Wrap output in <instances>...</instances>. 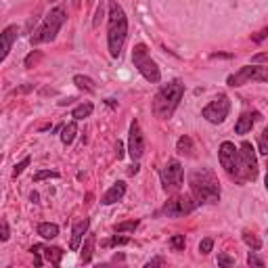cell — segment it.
Returning <instances> with one entry per match:
<instances>
[{"label":"cell","mask_w":268,"mask_h":268,"mask_svg":"<svg viewBox=\"0 0 268 268\" xmlns=\"http://www.w3.org/2000/svg\"><path fill=\"white\" fill-rule=\"evenodd\" d=\"M128 38V17L124 13L118 0H109V15H107V44L109 55L118 59L124 51V44Z\"/></svg>","instance_id":"6da1fadb"},{"label":"cell","mask_w":268,"mask_h":268,"mask_svg":"<svg viewBox=\"0 0 268 268\" xmlns=\"http://www.w3.org/2000/svg\"><path fill=\"white\" fill-rule=\"evenodd\" d=\"M182 95H184L182 80H178V78L172 80V82L164 84L157 90V95L153 97V103H151V111H153V115L159 120H170L174 111L178 109Z\"/></svg>","instance_id":"7a4b0ae2"},{"label":"cell","mask_w":268,"mask_h":268,"mask_svg":"<svg viewBox=\"0 0 268 268\" xmlns=\"http://www.w3.org/2000/svg\"><path fill=\"white\" fill-rule=\"evenodd\" d=\"M189 186L191 195L197 199V203H218L220 201V182L216 178V174L207 168H201L193 172L189 176Z\"/></svg>","instance_id":"3957f363"},{"label":"cell","mask_w":268,"mask_h":268,"mask_svg":"<svg viewBox=\"0 0 268 268\" xmlns=\"http://www.w3.org/2000/svg\"><path fill=\"white\" fill-rule=\"evenodd\" d=\"M65 21H67V13H65V9L61 5L51 9V13L42 19V23H40L36 30H34V34L30 36V42L32 44L53 42L57 38V34H59V30L63 28Z\"/></svg>","instance_id":"277c9868"},{"label":"cell","mask_w":268,"mask_h":268,"mask_svg":"<svg viewBox=\"0 0 268 268\" xmlns=\"http://www.w3.org/2000/svg\"><path fill=\"white\" fill-rule=\"evenodd\" d=\"M218 159H220V166L224 168V172L232 180L237 182H247L245 180V172H243V164H241V153L239 149L235 147V143L224 141L218 149Z\"/></svg>","instance_id":"5b68a950"},{"label":"cell","mask_w":268,"mask_h":268,"mask_svg":"<svg viewBox=\"0 0 268 268\" xmlns=\"http://www.w3.org/2000/svg\"><path fill=\"white\" fill-rule=\"evenodd\" d=\"M132 63L134 67L138 69V74H141L147 82L151 84H157L159 80H161V72H159V67L157 63L151 59V55H149V49L145 44H136L134 46V51H132Z\"/></svg>","instance_id":"8992f818"},{"label":"cell","mask_w":268,"mask_h":268,"mask_svg":"<svg viewBox=\"0 0 268 268\" xmlns=\"http://www.w3.org/2000/svg\"><path fill=\"white\" fill-rule=\"evenodd\" d=\"M249 82H268V65H260V63L245 65V67H241L239 72L230 74L226 80V84L232 88H239Z\"/></svg>","instance_id":"52a82bcc"},{"label":"cell","mask_w":268,"mask_h":268,"mask_svg":"<svg viewBox=\"0 0 268 268\" xmlns=\"http://www.w3.org/2000/svg\"><path fill=\"white\" fill-rule=\"evenodd\" d=\"M197 207H199V203H197L193 195H174L172 199H168L166 205L159 209V214H164L168 218H180V216L191 214Z\"/></svg>","instance_id":"ba28073f"},{"label":"cell","mask_w":268,"mask_h":268,"mask_svg":"<svg viewBox=\"0 0 268 268\" xmlns=\"http://www.w3.org/2000/svg\"><path fill=\"white\" fill-rule=\"evenodd\" d=\"M228 111H230V99L226 95H218L214 101L205 105L201 115L209 124H222L228 118Z\"/></svg>","instance_id":"9c48e42d"},{"label":"cell","mask_w":268,"mask_h":268,"mask_svg":"<svg viewBox=\"0 0 268 268\" xmlns=\"http://www.w3.org/2000/svg\"><path fill=\"white\" fill-rule=\"evenodd\" d=\"M161 186H164L166 193H176L180 186H182V178H184V172H182V166L180 161L172 159L166 164V168L161 170Z\"/></svg>","instance_id":"30bf717a"},{"label":"cell","mask_w":268,"mask_h":268,"mask_svg":"<svg viewBox=\"0 0 268 268\" xmlns=\"http://www.w3.org/2000/svg\"><path fill=\"white\" fill-rule=\"evenodd\" d=\"M241 153V164H243V172H245V180H255L258 178V159H255V149L251 147V143L243 141L239 147Z\"/></svg>","instance_id":"8fae6325"},{"label":"cell","mask_w":268,"mask_h":268,"mask_svg":"<svg viewBox=\"0 0 268 268\" xmlns=\"http://www.w3.org/2000/svg\"><path fill=\"white\" fill-rule=\"evenodd\" d=\"M128 153L134 161H138L145 153V136L141 130V124L136 120L130 124V132H128Z\"/></svg>","instance_id":"7c38bea8"},{"label":"cell","mask_w":268,"mask_h":268,"mask_svg":"<svg viewBox=\"0 0 268 268\" xmlns=\"http://www.w3.org/2000/svg\"><path fill=\"white\" fill-rule=\"evenodd\" d=\"M88 226H90V220L84 218V220H80V222L74 224V230H72V241H69V249L72 251H78L80 249V243H82L84 235L88 232Z\"/></svg>","instance_id":"4fadbf2b"},{"label":"cell","mask_w":268,"mask_h":268,"mask_svg":"<svg viewBox=\"0 0 268 268\" xmlns=\"http://www.w3.org/2000/svg\"><path fill=\"white\" fill-rule=\"evenodd\" d=\"M3 55H0V59H7L9 57V53H11V49H13V44H15V40H17V36H19V28L17 26H9V28H5L3 30Z\"/></svg>","instance_id":"5bb4252c"},{"label":"cell","mask_w":268,"mask_h":268,"mask_svg":"<svg viewBox=\"0 0 268 268\" xmlns=\"http://www.w3.org/2000/svg\"><path fill=\"white\" fill-rule=\"evenodd\" d=\"M124 195H126V182H124V180H118L107 193L103 195L101 203H103V205H113V203L122 201V197H124Z\"/></svg>","instance_id":"9a60e30c"},{"label":"cell","mask_w":268,"mask_h":268,"mask_svg":"<svg viewBox=\"0 0 268 268\" xmlns=\"http://www.w3.org/2000/svg\"><path fill=\"white\" fill-rule=\"evenodd\" d=\"M258 118H260L258 111H245V113H241V118L235 124V132L237 134H247L251 128H253V124H255V120H258Z\"/></svg>","instance_id":"2e32d148"},{"label":"cell","mask_w":268,"mask_h":268,"mask_svg":"<svg viewBox=\"0 0 268 268\" xmlns=\"http://www.w3.org/2000/svg\"><path fill=\"white\" fill-rule=\"evenodd\" d=\"M78 134V124L76 122H69L61 128V143L63 145H72L74 143V138Z\"/></svg>","instance_id":"e0dca14e"},{"label":"cell","mask_w":268,"mask_h":268,"mask_svg":"<svg viewBox=\"0 0 268 268\" xmlns=\"http://www.w3.org/2000/svg\"><path fill=\"white\" fill-rule=\"evenodd\" d=\"M42 253L46 255V260H49L53 266H59L65 251L61 247H46V245H42Z\"/></svg>","instance_id":"ac0fdd59"},{"label":"cell","mask_w":268,"mask_h":268,"mask_svg":"<svg viewBox=\"0 0 268 268\" xmlns=\"http://www.w3.org/2000/svg\"><path fill=\"white\" fill-rule=\"evenodd\" d=\"M38 235L42 239H55L57 235H59V226H57L55 222H40L38 224Z\"/></svg>","instance_id":"d6986e66"},{"label":"cell","mask_w":268,"mask_h":268,"mask_svg":"<svg viewBox=\"0 0 268 268\" xmlns=\"http://www.w3.org/2000/svg\"><path fill=\"white\" fill-rule=\"evenodd\" d=\"M74 84L80 88V90H84V92H88V95H92V92L97 90V86H95V82L88 78V76H82V74H78V76H74Z\"/></svg>","instance_id":"ffe728a7"},{"label":"cell","mask_w":268,"mask_h":268,"mask_svg":"<svg viewBox=\"0 0 268 268\" xmlns=\"http://www.w3.org/2000/svg\"><path fill=\"white\" fill-rule=\"evenodd\" d=\"M176 151L180 155H186V157H191L193 155V151H195V147H193V141H191V136H180L178 138V143H176Z\"/></svg>","instance_id":"44dd1931"},{"label":"cell","mask_w":268,"mask_h":268,"mask_svg":"<svg viewBox=\"0 0 268 268\" xmlns=\"http://www.w3.org/2000/svg\"><path fill=\"white\" fill-rule=\"evenodd\" d=\"M95 111V105L92 103H82V105H78V107L74 109V113H72V118L78 122V120H86V118H90V113Z\"/></svg>","instance_id":"7402d4cb"},{"label":"cell","mask_w":268,"mask_h":268,"mask_svg":"<svg viewBox=\"0 0 268 268\" xmlns=\"http://www.w3.org/2000/svg\"><path fill=\"white\" fill-rule=\"evenodd\" d=\"M92 251H95V235H88L86 241H84V247H82V262L88 264L92 260Z\"/></svg>","instance_id":"603a6c76"},{"label":"cell","mask_w":268,"mask_h":268,"mask_svg":"<svg viewBox=\"0 0 268 268\" xmlns=\"http://www.w3.org/2000/svg\"><path fill=\"white\" fill-rule=\"evenodd\" d=\"M243 241H245V243H247V245H249L253 251H258V249L262 247V241H260L258 237H255L253 232H249V230H243Z\"/></svg>","instance_id":"cb8c5ba5"},{"label":"cell","mask_w":268,"mask_h":268,"mask_svg":"<svg viewBox=\"0 0 268 268\" xmlns=\"http://www.w3.org/2000/svg\"><path fill=\"white\" fill-rule=\"evenodd\" d=\"M138 228V220H128V222H122V224H115V232H134Z\"/></svg>","instance_id":"d4e9b609"},{"label":"cell","mask_w":268,"mask_h":268,"mask_svg":"<svg viewBox=\"0 0 268 268\" xmlns=\"http://www.w3.org/2000/svg\"><path fill=\"white\" fill-rule=\"evenodd\" d=\"M258 147H260V153L268 157V126L264 128L262 134H260V138H258Z\"/></svg>","instance_id":"484cf974"},{"label":"cell","mask_w":268,"mask_h":268,"mask_svg":"<svg viewBox=\"0 0 268 268\" xmlns=\"http://www.w3.org/2000/svg\"><path fill=\"white\" fill-rule=\"evenodd\" d=\"M44 178H59V172H53V170H40L34 174V182H40Z\"/></svg>","instance_id":"4316f807"},{"label":"cell","mask_w":268,"mask_h":268,"mask_svg":"<svg viewBox=\"0 0 268 268\" xmlns=\"http://www.w3.org/2000/svg\"><path fill=\"white\" fill-rule=\"evenodd\" d=\"M30 161H32V157H23V159L19 161V164L15 166V170H13V178L21 176V174H23V170H26V168L30 166Z\"/></svg>","instance_id":"83f0119b"},{"label":"cell","mask_w":268,"mask_h":268,"mask_svg":"<svg viewBox=\"0 0 268 268\" xmlns=\"http://www.w3.org/2000/svg\"><path fill=\"white\" fill-rule=\"evenodd\" d=\"M128 243H130V239H128V237H118V235H115V237H111L107 243H105V245L115 247V245H128Z\"/></svg>","instance_id":"f1b7e54d"},{"label":"cell","mask_w":268,"mask_h":268,"mask_svg":"<svg viewBox=\"0 0 268 268\" xmlns=\"http://www.w3.org/2000/svg\"><path fill=\"white\" fill-rule=\"evenodd\" d=\"M212 247H214V239H209V237L201 239V243H199V251H201L203 255H207L209 251H212Z\"/></svg>","instance_id":"f546056e"},{"label":"cell","mask_w":268,"mask_h":268,"mask_svg":"<svg viewBox=\"0 0 268 268\" xmlns=\"http://www.w3.org/2000/svg\"><path fill=\"white\" fill-rule=\"evenodd\" d=\"M235 264V258H230L228 253H218V266H232Z\"/></svg>","instance_id":"4dcf8cb0"},{"label":"cell","mask_w":268,"mask_h":268,"mask_svg":"<svg viewBox=\"0 0 268 268\" xmlns=\"http://www.w3.org/2000/svg\"><path fill=\"white\" fill-rule=\"evenodd\" d=\"M170 245H172L174 249H184V235H174V237L170 239Z\"/></svg>","instance_id":"1f68e13d"},{"label":"cell","mask_w":268,"mask_h":268,"mask_svg":"<svg viewBox=\"0 0 268 268\" xmlns=\"http://www.w3.org/2000/svg\"><path fill=\"white\" fill-rule=\"evenodd\" d=\"M9 237H11V230H9V222L3 218L0 220V239L3 241H9Z\"/></svg>","instance_id":"d6a6232c"},{"label":"cell","mask_w":268,"mask_h":268,"mask_svg":"<svg viewBox=\"0 0 268 268\" xmlns=\"http://www.w3.org/2000/svg\"><path fill=\"white\" fill-rule=\"evenodd\" d=\"M247 264H249V266H255V268H264V260L258 258L255 253H249V255H247Z\"/></svg>","instance_id":"836d02e7"},{"label":"cell","mask_w":268,"mask_h":268,"mask_svg":"<svg viewBox=\"0 0 268 268\" xmlns=\"http://www.w3.org/2000/svg\"><path fill=\"white\" fill-rule=\"evenodd\" d=\"M40 59V51H34L28 55V59H26V67H32V63H36Z\"/></svg>","instance_id":"e575fe53"},{"label":"cell","mask_w":268,"mask_h":268,"mask_svg":"<svg viewBox=\"0 0 268 268\" xmlns=\"http://www.w3.org/2000/svg\"><path fill=\"white\" fill-rule=\"evenodd\" d=\"M164 264H166V260H164V258H153V260H149L145 266H147V268H151V266H164Z\"/></svg>","instance_id":"d590c367"},{"label":"cell","mask_w":268,"mask_h":268,"mask_svg":"<svg viewBox=\"0 0 268 268\" xmlns=\"http://www.w3.org/2000/svg\"><path fill=\"white\" fill-rule=\"evenodd\" d=\"M266 36H268V28H266V30H262V32L258 34V36H253V42H262Z\"/></svg>","instance_id":"8d00e7d4"},{"label":"cell","mask_w":268,"mask_h":268,"mask_svg":"<svg viewBox=\"0 0 268 268\" xmlns=\"http://www.w3.org/2000/svg\"><path fill=\"white\" fill-rule=\"evenodd\" d=\"M262 61H268V53H262V55L253 57V63H262Z\"/></svg>","instance_id":"74e56055"},{"label":"cell","mask_w":268,"mask_h":268,"mask_svg":"<svg viewBox=\"0 0 268 268\" xmlns=\"http://www.w3.org/2000/svg\"><path fill=\"white\" fill-rule=\"evenodd\" d=\"M115 153H118V159H122L124 157V145L118 141V145H115Z\"/></svg>","instance_id":"f35d334b"},{"label":"cell","mask_w":268,"mask_h":268,"mask_svg":"<svg viewBox=\"0 0 268 268\" xmlns=\"http://www.w3.org/2000/svg\"><path fill=\"white\" fill-rule=\"evenodd\" d=\"M101 19H103V7H99V11H97V17H95V23H92V26H99V23H101Z\"/></svg>","instance_id":"ab89813d"},{"label":"cell","mask_w":268,"mask_h":268,"mask_svg":"<svg viewBox=\"0 0 268 268\" xmlns=\"http://www.w3.org/2000/svg\"><path fill=\"white\" fill-rule=\"evenodd\" d=\"M136 172H138V164L130 166V170H128V174H130V176H132V174H136Z\"/></svg>","instance_id":"60d3db41"},{"label":"cell","mask_w":268,"mask_h":268,"mask_svg":"<svg viewBox=\"0 0 268 268\" xmlns=\"http://www.w3.org/2000/svg\"><path fill=\"white\" fill-rule=\"evenodd\" d=\"M105 103H107L109 107H115V101H113V99H107V101H105Z\"/></svg>","instance_id":"b9f144b4"},{"label":"cell","mask_w":268,"mask_h":268,"mask_svg":"<svg viewBox=\"0 0 268 268\" xmlns=\"http://www.w3.org/2000/svg\"><path fill=\"white\" fill-rule=\"evenodd\" d=\"M264 184H266V191H268V174H266V178H264Z\"/></svg>","instance_id":"7bdbcfd3"}]
</instances>
